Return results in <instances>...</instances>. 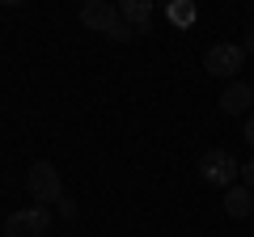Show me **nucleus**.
<instances>
[{
    "mask_svg": "<svg viewBox=\"0 0 254 237\" xmlns=\"http://www.w3.org/2000/svg\"><path fill=\"white\" fill-rule=\"evenodd\" d=\"M199 178L208 186H237V178H242V161H237L229 148H208V153L199 157Z\"/></svg>",
    "mask_w": 254,
    "mask_h": 237,
    "instance_id": "obj_1",
    "label": "nucleus"
},
{
    "mask_svg": "<svg viewBox=\"0 0 254 237\" xmlns=\"http://www.w3.org/2000/svg\"><path fill=\"white\" fill-rule=\"evenodd\" d=\"M26 186H30V195H34V203H38V208H43V203H60V199H64L60 170H55L51 161H34V165H30Z\"/></svg>",
    "mask_w": 254,
    "mask_h": 237,
    "instance_id": "obj_2",
    "label": "nucleus"
},
{
    "mask_svg": "<svg viewBox=\"0 0 254 237\" xmlns=\"http://www.w3.org/2000/svg\"><path fill=\"white\" fill-rule=\"evenodd\" d=\"M203 68L212 76H225V81H237V72L246 68V51L237 43H212L208 55H203Z\"/></svg>",
    "mask_w": 254,
    "mask_h": 237,
    "instance_id": "obj_3",
    "label": "nucleus"
},
{
    "mask_svg": "<svg viewBox=\"0 0 254 237\" xmlns=\"http://www.w3.org/2000/svg\"><path fill=\"white\" fill-rule=\"evenodd\" d=\"M47 229H51L47 208H21L9 212V220H4V237H43Z\"/></svg>",
    "mask_w": 254,
    "mask_h": 237,
    "instance_id": "obj_4",
    "label": "nucleus"
},
{
    "mask_svg": "<svg viewBox=\"0 0 254 237\" xmlns=\"http://www.w3.org/2000/svg\"><path fill=\"white\" fill-rule=\"evenodd\" d=\"M119 21H123V17H119V4H110V0H85V4H81V26L85 30L110 34Z\"/></svg>",
    "mask_w": 254,
    "mask_h": 237,
    "instance_id": "obj_5",
    "label": "nucleus"
},
{
    "mask_svg": "<svg viewBox=\"0 0 254 237\" xmlns=\"http://www.w3.org/2000/svg\"><path fill=\"white\" fill-rule=\"evenodd\" d=\"M250 106H254V85H246V81H229L225 93H220V110H225V115H246Z\"/></svg>",
    "mask_w": 254,
    "mask_h": 237,
    "instance_id": "obj_6",
    "label": "nucleus"
},
{
    "mask_svg": "<svg viewBox=\"0 0 254 237\" xmlns=\"http://www.w3.org/2000/svg\"><path fill=\"white\" fill-rule=\"evenodd\" d=\"M225 212H229L233 220H246V216H250V212H254V195H250V186H242V182L229 186V191H225Z\"/></svg>",
    "mask_w": 254,
    "mask_h": 237,
    "instance_id": "obj_7",
    "label": "nucleus"
},
{
    "mask_svg": "<svg viewBox=\"0 0 254 237\" xmlns=\"http://www.w3.org/2000/svg\"><path fill=\"white\" fill-rule=\"evenodd\" d=\"M148 13H153L148 0H123V4H119V17L136 21V26H148Z\"/></svg>",
    "mask_w": 254,
    "mask_h": 237,
    "instance_id": "obj_8",
    "label": "nucleus"
},
{
    "mask_svg": "<svg viewBox=\"0 0 254 237\" xmlns=\"http://www.w3.org/2000/svg\"><path fill=\"white\" fill-rule=\"evenodd\" d=\"M170 21H178V26H190V21H195V9H190V4H170Z\"/></svg>",
    "mask_w": 254,
    "mask_h": 237,
    "instance_id": "obj_9",
    "label": "nucleus"
},
{
    "mask_svg": "<svg viewBox=\"0 0 254 237\" xmlns=\"http://www.w3.org/2000/svg\"><path fill=\"white\" fill-rule=\"evenodd\" d=\"M106 38H115V43H127V38H131V26H127V21H119V26L110 30Z\"/></svg>",
    "mask_w": 254,
    "mask_h": 237,
    "instance_id": "obj_10",
    "label": "nucleus"
},
{
    "mask_svg": "<svg viewBox=\"0 0 254 237\" xmlns=\"http://www.w3.org/2000/svg\"><path fill=\"white\" fill-rule=\"evenodd\" d=\"M237 182H242V186H250V191H254V157H250V161L242 165V178H237Z\"/></svg>",
    "mask_w": 254,
    "mask_h": 237,
    "instance_id": "obj_11",
    "label": "nucleus"
},
{
    "mask_svg": "<svg viewBox=\"0 0 254 237\" xmlns=\"http://www.w3.org/2000/svg\"><path fill=\"white\" fill-rule=\"evenodd\" d=\"M242 136H246V144L254 148V115H246V127H242Z\"/></svg>",
    "mask_w": 254,
    "mask_h": 237,
    "instance_id": "obj_12",
    "label": "nucleus"
},
{
    "mask_svg": "<svg viewBox=\"0 0 254 237\" xmlns=\"http://www.w3.org/2000/svg\"><path fill=\"white\" fill-rule=\"evenodd\" d=\"M60 212H64L68 220H72V216H76V199H60Z\"/></svg>",
    "mask_w": 254,
    "mask_h": 237,
    "instance_id": "obj_13",
    "label": "nucleus"
},
{
    "mask_svg": "<svg viewBox=\"0 0 254 237\" xmlns=\"http://www.w3.org/2000/svg\"><path fill=\"white\" fill-rule=\"evenodd\" d=\"M246 55H254V30H246V47H242Z\"/></svg>",
    "mask_w": 254,
    "mask_h": 237,
    "instance_id": "obj_14",
    "label": "nucleus"
}]
</instances>
